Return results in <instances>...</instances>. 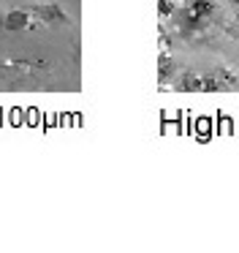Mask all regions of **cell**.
<instances>
[{
    "mask_svg": "<svg viewBox=\"0 0 239 253\" xmlns=\"http://www.w3.org/2000/svg\"><path fill=\"white\" fill-rule=\"evenodd\" d=\"M226 3H231V6H239V0H226Z\"/></svg>",
    "mask_w": 239,
    "mask_h": 253,
    "instance_id": "ba28073f",
    "label": "cell"
},
{
    "mask_svg": "<svg viewBox=\"0 0 239 253\" xmlns=\"http://www.w3.org/2000/svg\"><path fill=\"white\" fill-rule=\"evenodd\" d=\"M33 17H38L43 25H57V22H68V17H65V11L60 6H54V3H49V6H38L33 8Z\"/></svg>",
    "mask_w": 239,
    "mask_h": 253,
    "instance_id": "7a4b0ae2",
    "label": "cell"
},
{
    "mask_svg": "<svg viewBox=\"0 0 239 253\" xmlns=\"http://www.w3.org/2000/svg\"><path fill=\"white\" fill-rule=\"evenodd\" d=\"M177 90H204V79L196 74H182L177 79Z\"/></svg>",
    "mask_w": 239,
    "mask_h": 253,
    "instance_id": "277c9868",
    "label": "cell"
},
{
    "mask_svg": "<svg viewBox=\"0 0 239 253\" xmlns=\"http://www.w3.org/2000/svg\"><path fill=\"white\" fill-rule=\"evenodd\" d=\"M33 22L30 11H8L5 14V30H25Z\"/></svg>",
    "mask_w": 239,
    "mask_h": 253,
    "instance_id": "3957f363",
    "label": "cell"
},
{
    "mask_svg": "<svg viewBox=\"0 0 239 253\" xmlns=\"http://www.w3.org/2000/svg\"><path fill=\"white\" fill-rule=\"evenodd\" d=\"M168 68H171V60H168V55H163L160 57V79H166Z\"/></svg>",
    "mask_w": 239,
    "mask_h": 253,
    "instance_id": "8992f818",
    "label": "cell"
},
{
    "mask_svg": "<svg viewBox=\"0 0 239 253\" xmlns=\"http://www.w3.org/2000/svg\"><path fill=\"white\" fill-rule=\"evenodd\" d=\"M0 30H5V17L0 14Z\"/></svg>",
    "mask_w": 239,
    "mask_h": 253,
    "instance_id": "52a82bcc",
    "label": "cell"
},
{
    "mask_svg": "<svg viewBox=\"0 0 239 253\" xmlns=\"http://www.w3.org/2000/svg\"><path fill=\"white\" fill-rule=\"evenodd\" d=\"M158 8H160V17L163 19H168L171 14H177V6H174L171 0H160V3H158Z\"/></svg>",
    "mask_w": 239,
    "mask_h": 253,
    "instance_id": "5b68a950",
    "label": "cell"
},
{
    "mask_svg": "<svg viewBox=\"0 0 239 253\" xmlns=\"http://www.w3.org/2000/svg\"><path fill=\"white\" fill-rule=\"evenodd\" d=\"M217 11V3L215 0H190L182 11V19H185V28H201L206 19H212Z\"/></svg>",
    "mask_w": 239,
    "mask_h": 253,
    "instance_id": "6da1fadb",
    "label": "cell"
}]
</instances>
